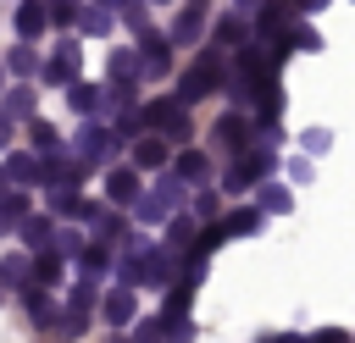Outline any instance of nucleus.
Segmentation results:
<instances>
[{
  "instance_id": "obj_1",
  "label": "nucleus",
  "mask_w": 355,
  "mask_h": 343,
  "mask_svg": "<svg viewBox=\"0 0 355 343\" xmlns=\"http://www.w3.org/2000/svg\"><path fill=\"white\" fill-rule=\"evenodd\" d=\"M216 83H222V50H205V55H200V61L183 72V83H178V100H183V105H194V100H205Z\"/></svg>"
},
{
  "instance_id": "obj_2",
  "label": "nucleus",
  "mask_w": 355,
  "mask_h": 343,
  "mask_svg": "<svg viewBox=\"0 0 355 343\" xmlns=\"http://www.w3.org/2000/svg\"><path fill=\"white\" fill-rule=\"evenodd\" d=\"M133 205H139V221H166L172 205H183V177H161V183H155L150 194H139Z\"/></svg>"
},
{
  "instance_id": "obj_3",
  "label": "nucleus",
  "mask_w": 355,
  "mask_h": 343,
  "mask_svg": "<svg viewBox=\"0 0 355 343\" xmlns=\"http://www.w3.org/2000/svg\"><path fill=\"white\" fill-rule=\"evenodd\" d=\"M272 166H277V155H261V149H244V155H239V166H227V172H222V188H233V194H239V188H250V183H261V177H266Z\"/></svg>"
},
{
  "instance_id": "obj_4",
  "label": "nucleus",
  "mask_w": 355,
  "mask_h": 343,
  "mask_svg": "<svg viewBox=\"0 0 355 343\" xmlns=\"http://www.w3.org/2000/svg\"><path fill=\"white\" fill-rule=\"evenodd\" d=\"M144 122H150V127H166V138H189V116H183V100H178V94L144 105Z\"/></svg>"
},
{
  "instance_id": "obj_5",
  "label": "nucleus",
  "mask_w": 355,
  "mask_h": 343,
  "mask_svg": "<svg viewBox=\"0 0 355 343\" xmlns=\"http://www.w3.org/2000/svg\"><path fill=\"white\" fill-rule=\"evenodd\" d=\"M205 11H211V0H183V11H178V22L166 28V39H172V44H194V39L205 33Z\"/></svg>"
},
{
  "instance_id": "obj_6",
  "label": "nucleus",
  "mask_w": 355,
  "mask_h": 343,
  "mask_svg": "<svg viewBox=\"0 0 355 343\" xmlns=\"http://www.w3.org/2000/svg\"><path fill=\"white\" fill-rule=\"evenodd\" d=\"M72 72H78V44H72V39H61L39 77H44V83H72Z\"/></svg>"
},
{
  "instance_id": "obj_7",
  "label": "nucleus",
  "mask_w": 355,
  "mask_h": 343,
  "mask_svg": "<svg viewBox=\"0 0 355 343\" xmlns=\"http://www.w3.org/2000/svg\"><path fill=\"white\" fill-rule=\"evenodd\" d=\"M111 144H116V138H111L105 127H89V122H83V133H78V144H72V149H78V160H83V166H94V160H105V155H111Z\"/></svg>"
},
{
  "instance_id": "obj_8",
  "label": "nucleus",
  "mask_w": 355,
  "mask_h": 343,
  "mask_svg": "<svg viewBox=\"0 0 355 343\" xmlns=\"http://www.w3.org/2000/svg\"><path fill=\"white\" fill-rule=\"evenodd\" d=\"M44 22H50V0H22V6H17V33H22L28 44L44 33Z\"/></svg>"
},
{
  "instance_id": "obj_9",
  "label": "nucleus",
  "mask_w": 355,
  "mask_h": 343,
  "mask_svg": "<svg viewBox=\"0 0 355 343\" xmlns=\"http://www.w3.org/2000/svg\"><path fill=\"white\" fill-rule=\"evenodd\" d=\"M139 55H144V77H166V66H172V39H144Z\"/></svg>"
},
{
  "instance_id": "obj_10",
  "label": "nucleus",
  "mask_w": 355,
  "mask_h": 343,
  "mask_svg": "<svg viewBox=\"0 0 355 343\" xmlns=\"http://www.w3.org/2000/svg\"><path fill=\"white\" fill-rule=\"evenodd\" d=\"M105 194H111V205H128V199H139V166L128 172V166H116L111 177H105Z\"/></svg>"
},
{
  "instance_id": "obj_11",
  "label": "nucleus",
  "mask_w": 355,
  "mask_h": 343,
  "mask_svg": "<svg viewBox=\"0 0 355 343\" xmlns=\"http://www.w3.org/2000/svg\"><path fill=\"white\" fill-rule=\"evenodd\" d=\"M133 166L139 172H161L166 166V138H139L133 144Z\"/></svg>"
},
{
  "instance_id": "obj_12",
  "label": "nucleus",
  "mask_w": 355,
  "mask_h": 343,
  "mask_svg": "<svg viewBox=\"0 0 355 343\" xmlns=\"http://www.w3.org/2000/svg\"><path fill=\"white\" fill-rule=\"evenodd\" d=\"M100 310H105V321H111V326H128V321H133V310H139V304H133V288L105 293V304H100Z\"/></svg>"
},
{
  "instance_id": "obj_13",
  "label": "nucleus",
  "mask_w": 355,
  "mask_h": 343,
  "mask_svg": "<svg viewBox=\"0 0 355 343\" xmlns=\"http://www.w3.org/2000/svg\"><path fill=\"white\" fill-rule=\"evenodd\" d=\"M244 138H250V122L244 116H222L216 122V144L222 149H244Z\"/></svg>"
},
{
  "instance_id": "obj_14",
  "label": "nucleus",
  "mask_w": 355,
  "mask_h": 343,
  "mask_svg": "<svg viewBox=\"0 0 355 343\" xmlns=\"http://www.w3.org/2000/svg\"><path fill=\"white\" fill-rule=\"evenodd\" d=\"M28 277H33L28 254H6L0 260V288H28Z\"/></svg>"
},
{
  "instance_id": "obj_15",
  "label": "nucleus",
  "mask_w": 355,
  "mask_h": 343,
  "mask_svg": "<svg viewBox=\"0 0 355 343\" xmlns=\"http://www.w3.org/2000/svg\"><path fill=\"white\" fill-rule=\"evenodd\" d=\"M6 66H11L17 77H33V72H44V61L33 55V44H28V39H22V44H17L11 55H6Z\"/></svg>"
},
{
  "instance_id": "obj_16",
  "label": "nucleus",
  "mask_w": 355,
  "mask_h": 343,
  "mask_svg": "<svg viewBox=\"0 0 355 343\" xmlns=\"http://www.w3.org/2000/svg\"><path fill=\"white\" fill-rule=\"evenodd\" d=\"M111 77H144V55L139 50H111Z\"/></svg>"
},
{
  "instance_id": "obj_17",
  "label": "nucleus",
  "mask_w": 355,
  "mask_h": 343,
  "mask_svg": "<svg viewBox=\"0 0 355 343\" xmlns=\"http://www.w3.org/2000/svg\"><path fill=\"white\" fill-rule=\"evenodd\" d=\"M6 172H11L17 183H44V160H33V155H22V149L6 160Z\"/></svg>"
},
{
  "instance_id": "obj_18",
  "label": "nucleus",
  "mask_w": 355,
  "mask_h": 343,
  "mask_svg": "<svg viewBox=\"0 0 355 343\" xmlns=\"http://www.w3.org/2000/svg\"><path fill=\"white\" fill-rule=\"evenodd\" d=\"M28 221V194H6L0 199V232H11V227H22Z\"/></svg>"
},
{
  "instance_id": "obj_19",
  "label": "nucleus",
  "mask_w": 355,
  "mask_h": 343,
  "mask_svg": "<svg viewBox=\"0 0 355 343\" xmlns=\"http://www.w3.org/2000/svg\"><path fill=\"white\" fill-rule=\"evenodd\" d=\"M78 33H89V39L111 33V17H105V6H83V11H78Z\"/></svg>"
},
{
  "instance_id": "obj_20",
  "label": "nucleus",
  "mask_w": 355,
  "mask_h": 343,
  "mask_svg": "<svg viewBox=\"0 0 355 343\" xmlns=\"http://www.w3.org/2000/svg\"><path fill=\"white\" fill-rule=\"evenodd\" d=\"M216 39H222L227 50H244V44H250V28H244V17H222V22H216Z\"/></svg>"
},
{
  "instance_id": "obj_21",
  "label": "nucleus",
  "mask_w": 355,
  "mask_h": 343,
  "mask_svg": "<svg viewBox=\"0 0 355 343\" xmlns=\"http://www.w3.org/2000/svg\"><path fill=\"white\" fill-rule=\"evenodd\" d=\"M205 172H211V160H205L200 149H183V155H178V177H183V183H205Z\"/></svg>"
},
{
  "instance_id": "obj_22",
  "label": "nucleus",
  "mask_w": 355,
  "mask_h": 343,
  "mask_svg": "<svg viewBox=\"0 0 355 343\" xmlns=\"http://www.w3.org/2000/svg\"><path fill=\"white\" fill-rule=\"evenodd\" d=\"M61 260H67L61 249H55V254H44V249H39V260H33V282H39V288H50V282H61Z\"/></svg>"
},
{
  "instance_id": "obj_23",
  "label": "nucleus",
  "mask_w": 355,
  "mask_h": 343,
  "mask_svg": "<svg viewBox=\"0 0 355 343\" xmlns=\"http://www.w3.org/2000/svg\"><path fill=\"white\" fill-rule=\"evenodd\" d=\"M189 304H194V288H189V282L172 288V293H166V326H178V321L189 315Z\"/></svg>"
},
{
  "instance_id": "obj_24",
  "label": "nucleus",
  "mask_w": 355,
  "mask_h": 343,
  "mask_svg": "<svg viewBox=\"0 0 355 343\" xmlns=\"http://www.w3.org/2000/svg\"><path fill=\"white\" fill-rule=\"evenodd\" d=\"M28 315H33L39 326H50V321L61 315V304H55V299H44V288H33V293H28Z\"/></svg>"
},
{
  "instance_id": "obj_25",
  "label": "nucleus",
  "mask_w": 355,
  "mask_h": 343,
  "mask_svg": "<svg viewBox=\"0 0 355 343\" xmlns=\"http://www.w3.org/2000/svg\"><path fill=\"white\" fill-rule=\"evenodd\" d=\"M67 105H72V111H100V89H89V83H67Z\"/></svg>"
},
{
  "instance_id": "obj_26",
  "label": "nucleus",
  "mask_w": 355,
  "mask_h": 343,
  "mask_svg": "<svg viewBox=\"0 0 355 343\" xmlns=\"http://www.w3.org/2000/svg\"><path fill=\"white\" fill-rule=\"evenodd\" d=\"M261 216H266V210H261V205H255V210H233V216H227V221H222V227H227V232H233V238H244V232H255V227H261Z\"/></svg>"
},
{
  "instance_id": "obj_27",
  "label": "nucleus",
  "mask_w": 355,
  "mask_h": 343,
  "mask_svg": "<svg viewBox=\"0 0 355 343\" xmlns=\"http://www.w3.org/2000/svg\"><path fill=\"white\" fill-rule=\"evenodd\" d=\"M22 243H33V249H44V243H55V232H50V221H44V216H28V221H22Z\"/></svg>"
},
{
  "instance_id": "obj_28",
  "label": "nucleus",
  "mask_w": 355,
  "mask_h": 343,
  "mask_svg": "<svg viewBox=\"0 0 355 343\" xmlns=\"http://www.w3.org/2000/svg\"><path fill=\"white\" fill-rule=\"evenodd\" d=\"M100 271H111V243H89L83 249V277H100Z\"/></svg>"
},
{
  "instance_id": "obj_29",
  "label": "nucleus",
  "mask_w": 355,
  "mask_h": 343,
  "mask_svg": "<svg viewBox=\"0 0 355 343\" xmlns=\"http://www.w3.org/2000/svg\"><path fill=\"white\" fill-rule=\"evenodd\" d=\"M255 100H261V116H277V111H283V89H277V77H266V83L255 89Z\"/></svg>"
},
{
  "instance_id": "obj_30",
  "label": "nucleus",
  "mask_w": 355,
  "mask_h": 343,
  "mask_svg": "<svg viewBox=\"0 0 355 343\" xmlns=\"http://www.w3.org/2000/svg\"><path fill=\"white\" fill-rule=\"evenodd\" d=\"M189 238H194V221H189V216H172V221H166V243L183 254V249H189Z\"/></svg>"
},
{
  "instance_id": "obj_31",
  "label": "nucleus",
  "mask_w": 355,
  "mask_h": 343,
  "mask_svg": "<svg viewBox=\"0 0 355 343\" xmlns=\"http://www.w3.org/2000/svg\"><path fill=\"white\" fill-rule=\"evenodd\" d=\"M94 293H100V288H94V277H83V282L67 293V304H72L78 315H89V310H94Z\"/></svg>"
},
{
  "instance_id": "obj_32",
  "label": "nucleus",
  "mask_w": 355,
  "mask_h": 343,
  "mask_svg": "<svg viewBox=\"0 0 355 343\" xmlns=\"http://www.w3.org/2000/svg\"><path fill=\"white\" fill-rule=\"evenodd\" d=\"M166 332H172L166 315H161V321H139V326H133V343H166Z\"/></svg>"
},
{
  "instance_id": "obj_33",
  "label": "nucleus",
  "mask_w": 355,
  "mask_h": 343,
  "mask_svg": "<svg viewBox=\"0 0 355 343\" xmlns=\"http://www.w3.org/2000/svg\"><path fill=\"white\" fill-rule=\"evenodd\" d=\"M0 111H6V116H28V111H33V89H11Z\"/></svg>"
},
{
  "instance_id": "obj_34",
  "label": "nucleus",
  "mask_w": 355,
  "mask_h": 343,
  "mask_svg": "<svg viewBox=\"0 0 355 343\" xmlns=\"http://www.w3.org/2000/svg\"><path fill=\"white\" fill-rule=\"evenodd\" d=\"M261 210H272V216L294 210V205H288V188H266V183H261Z\"/></svg>"
},
{
  "instance_id": "obj_35",
  "label": "nucleus",
  "mask_w": 355,
  "mask_h": 343,
  "mask_svg": "<svg viewBox=\"0 0 355 343\" xmlns=\"http://www.w3.org/2000/svg\"><path fill=\"white\" fill-rule=\"evenodd\" d=\"M55 249H61V254H67V260H72V254H83V249H89V243H83V238H78V232H55Z\"/></svg>"
},
{
  "instance_id": "obj_36",
  "label": "nucleus",
  "mask_w": 355,
  "mask_h": 343,
  "mask_svg": "<svg viewBox=\"0 0 355 343\" xmlns=\"http://www.w3.org/2000/svg\"><path fill=\"white\" fill-rule=\"evenodd\" d=\"M55 138H61V133H55V127H50V122H33V144H39V149H50V144H55Z\"/></svg>"
},
{
  "instance_id": "obj_37",
  "label": "nucleus",
  "mask_w": 355,
  "mask_h": 343,
  "mask_svg": "<svg viewBox=\"0 0 355 343\" xmlns=\"http://www.w3.org/2000/svg\"><path fill=\"white\" fill-rule=\"evenodd\" d=\"M194 216L211 221V216H216V194H200V199H194Z\"/></svg>"
},
{
  "instance_id": "obj_38",
  "label": "nucleus",
  "mask_w": 355,
  "mask_h": 343,
  "mask_svg": "<svg viewBox=\"0 0 355 343\" xmlns=\"http://www.w3.org/2000/svg\"><path fill=\"white\" fill-rule=\"evenodd\" d=\"M316 343H349V332H344V326H322V332H316Z\"/></svg>"
},
{
  "instance_id": "obj_39",
  "label": "nucleus",
  "mask_w": 355,
  "mask_h": 343,
  "mask_svg": "<svg viewBox=\"0 0 355 343\" xmlns=\"http://www.w3.org/2000/svg\"><path fill=\"white\" fill-rule=\"evenodd\" d=\"M0 144H11V122H6V111H0Z\"/></svg>"
},
{
  "instance_id": "obj_40",
  "label": "nucleus",
  "mask_w": 355,
  "mask_h": 343,
  "mask_svg": "<svg viewBox=\"0 0 355 343\" xmlns=\"http://www.w3.org/2000/svg\"><path fill=\"white\" fill-rule=\"evenodd\" d=\"M322 6H327V0H300V11H322Z\"/></svg>"
},
{
  "instance_id": "obj_41",
  "label": "nucleus",
  "mask_w": 355,
  "mask_h": 343,
  "mask_svg": "<svg viewBox=\"0 0 355 343\" xmlns=\"http://www.w3.org/2000/svg\"><path fill=\"white\" fill-rule=\"evenodd\" d=\"M266 343H300V337H288V332H277V337H266Z\"/></svg>"
},
{
  "instance_id": "obj_42",
  "label": "nucleus",
  "mask_w": 355,
  "mask_h": 343,
  "mask_svg": "<svg viewBox=\"0 0 355 343\" xmlns=\"http://www.w3.org/2000/svg\"><path fill=\"white\" fill-rule=\"evenodd\" d=\"M105 6H128V0H105Z\"/></svg>"
},
{
  "instance_id": "obj_43",
  "label": "nucleus",
  "mask_w": 355,
  "mask_h": 343,
  "mask_svg": "<svg viewBox=\"0 0 355 343\" xmlns=\"http://www.w3.org/2000/svg\"><path fill=\"white\" fill-rule=\"evenodd\" d=\"M239 6H255V0H239Z\"/></svg>"
},
{
  "instance_id": "obj_44",
  "label": "nucleus",
  "mask_w": 355,
  "mask_h": 343,
  "mask_svg": "<svg viewBox=\"0 0 355 343\" xmlns=\"http://www.w3.org/2000/svg\"><path fill=\"white\" fill-rule=\"evenodd\" d=\"M111 343H128V337H111Z\"/></svg>"
},
{
  "instance_id": "obj_45",
  "label": "nucleus",
  "mask_w": 355,
  "mask_h": 343,
  "mask_svg": "<svg viewBox=\"0 0 355 343\" xmlns=\"http://www.w3.org/2000/svg\"><path fill=\"white\" fill-rule=\"evenodd\" d=\"M155 6H166V0H155Z\"/></svg>"
}]
</instances>
